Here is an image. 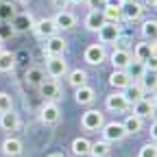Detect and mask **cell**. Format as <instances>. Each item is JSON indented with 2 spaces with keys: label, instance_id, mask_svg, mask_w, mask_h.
I'll return each mask as SVG.
<instances>
[{
  "label": "cell",
  "instance_id": "23",
  "mask_svg": "<svg viewBox=\"0 0 157 157\" xmlns=\"http://www.w3.org/2000/svg\"><path fill=\"white\" fill-rule=\"evenodd\" d=\"M122 92H124V98L129 101V105H131V103H135V101H140V98L144 96V90H142V85H140V83H129Z\"/></svg>",
  "mask_w": 157,
  "mask_h": 157
},
{
  "label": "cell",
  "instance_id": "5",
  "mask_svg": "<svg viewBox=\"0 0 157 157\" xmlns=\"http://www.w3.org/2000/svg\"><path fill=\"white\" fill-rule=\"evenodd\" d=\"M46 72L52 78H61L63 74H68V63L63 57H48L46 59Z\"/></svg>",
  "mask_w": 157,
  "mask_h": 157
},
{
  "label": "cell",
  "instance_id": "8",
  "mask_svg": "<svg viewBox=\"0 0 157 157\" xmlns=\"http://www.w3.org/2000/svg\"><path fill=\"white\" fill-rule=\"evenodd\" d=\"M105 107L109 109V111H124V109H129V101L124 98V92H113V94H109L107 96V101H105Z\"/></svg>",
  "mask_w": 157,
  "mask_h": 157
},
{
  "label": "cell",
  "instance_id": "36",
  "mask_svg": "<svg viewBox=\"0 0 157 157\" xmlns=\"http://www.w3.org/2000/svg\"><path fill=\"white\" fill-rule=\"evenodd\" d=\"M13 26H0V42H5V39H9L13 35Z\"/></svg>",
  "mask_w": 157,
  "mask_h": 157
},
{
  "label": "cell",
  "instance_id": "7",
  "mask_svg": "<svg viewBox=\"0 0 157 157\" xmlns=\"http://www.w3.org/2000/svg\"><path fill=\"white\" fill-rule=\"evenodd\" d=\"M105 57H107V52H105L103 44H90L85 48V61L90 66H101L105 61Z\"/></svg>",
  "mask_w": 157,
  "mask_h": 157
},
{
  "label": "cell",
  "instance_id": "16",
  "mask_svg": "<svg viewBox=\"0 0 157 157\" xmlns=\"http://www.w3.org/2000/svg\"><path fill=\"white\" fill-rule=\"evenodd\" d=\"M39 94L46 96V101H57V98H61V90H59L57 81H44L39 85Z\"/></svg>",
  "mask_w": 157,
  "mask_h": 157
},
{
  "label": "cell",
  "instance_id": "4",
  "mask_svg": "<svg viewBox=\"0 0 157 157\" xmlns=\"http://www.w3.org/2000/svg\"><path fill=\"white\" fill-rule=\"evenodd\" d=\"M66 48H68V42L61 37V35H52V37H48L46 39V55L48 57H63V52H66Z\"/></svg>",
  "mask_w": 157,
  "mask_h": 157
},
{
  "label": "cell",
  "instance_id": "2",
  "mask_svg": "<svg viewBox=\"0 0 157 157\" xmlns=\"http://www.w3.org/2000/svg\"><path fill=\"white\" fill-rule=\"evenodd\" d=\"M127 137V131H124V124L122 122H107L103 124V140L105 142H120Z\"/></svg>",
  "mask_w": 157,
  "mask_h": 157
},
{
  "label": "cell",
  "instance_id": "37",
  "mask_svg": "<svg viewBox=\"0 0 157 157\" xmlns=\"http://www.w3.org/2000/svg\"><path fill=\"white\" fill-rule=\"evenodd\" d=\"M85 5L92 11H101V7H105V0H85Z\"/></svg>",
  "mask_w": 157,
  "mask_h": 157
},
{
  "label": "cell",
  "instance_id": "20",
  "mask_svg": "<svg viewBox=\"0 0 157 157\" xmlns=\"http://www.w3.org/2000/svg\"><path fill=\"white\" fill-rule=\"evenodd\" d=\"M83 24H85L87 31H94V33H96L98 29L105 24V17H103L101 11H90V13L85 15V22H83Z\"/></svg>",
  "mask_w": 157,
  "mask_h": 157
},
{
  "label": "cell",
  "instance_id": "34",
  "mask_svg": "<svg viewBox=\"0 0 157 157\" xmlns=\"http://www.w3.org/2000/svg\"><path fill=\"white\" fill-rule=\"evenodd\" d=\"M11 109H13L11 94H7V92H0V113H5V111H11Z\"/></svg>",
  "mask_w": 157,
  "mask_h": 157
},
{
  "label": "cell",
  "instance_id": "26",
  "mask_svg": "<svg viewBox=\"0 0 157 157\" xmlns=\"http://www.w3.org/2000/svg\"><path fill=\"white\" fill-rule=\"evenodd\" d=\"M140 85H142L144 92H151V94H153V92L157 90V72H148V70H146V72L142 74V78H140Z\"/></svg>",
  "mask_w": 157,
  "mask_h": 157
},
{
  "label": "cell",
  "instance_id": "1",
  "mask_svg": "<svg viewBox=\"0 0 157 157\" xmlns=\"http://www.w3.org/2000/svg\"><path fill=\"white\" fill-rule=\"evenodd\" d=\"M105 124V118L98 109H87L83 116H81V127L85 131H101Z\"/></svg>",
  "mask_w": 157,
  "mask_h": 157
},
{
  "label": "cell",
  "instance_id": "41",
  "mask_svg": "<svg viewBox=\"0 0 157 157\" xmlns=\"http://www.w3.org/2000/svg\"><path fill=\"white\" fill-rule=\"evenodd\" d=\"M105 5H113V7H122V0H105Z\"/></svg>",
  "mask_w": 157,
  "mask_h": 157
},
{
  "label": "cell",
  "instance_id": "46",
  "mask_svg": "<svg viewBox=\"0 0 157 157\" xmlns=\"http://www.w3.org/2000/svg\"><path fill=\"white\" fill-rule=\"evenodd\" d=\"M48 157H63L61 153H52V155H48Z\"/></svg>",
  "mask_w": 157,
  "mask_h": 157
},
{
  "label": "cell",
  "instance_id": "14",
  "mask_svg": "<svg viewBox=\"0 0 157 157\" xmlns=\"http://www.w3.org/2000/svg\"><path fill=\"white\" fill-rule=\"evenodd\" d=\"M52 22L57 24L59 31H68V29H72V26L76 24V17L66 9V11H57V15L52 17Z\"/></svg>",
  "mask_w": 157,
  "mask_h": 157
},
{
  "label": "cell",
  "instance_id": "21",
  "mask_svg": "<svg viewBox=\"0 0 157 157\" xmlns=\"http://www.w3.org/2000/svg\"><path fill=\"white\" fill-rule=\"evenodd\" d=\"M24 81L29 83V85H33V87H39L44 81H46V76H44V70L42 68H31V70H26V74H24Z\"/></svg>",
  "mask_w": 157,
  "mask_h": 157
},
{
  "label": "cell",
  "instance_id": "25",
  "mask_svg": "<svg viewBox=\"0 0 157 157\" xmlns=\"http://www.w3.org/2000/svg\"><path fill=\"white\" fill-rule=\"evenodd\" d=\"M124 72H127V76H129V78H133V81H135V78H142V74L146 72V68H144V63H142V61H135V59H131L129 66L124 68Z\"/></svg>",
  "mask_w": 157,
  "mask_h": 157
},
{
  "label": "cell",
  "instance_id": "43",
  "mask_svg": "<svg viewBox=\"0 0 157 157\" xmlns=\"http://www.w3.org/2000/svg\"><path fill=\"white\" fill-rule=\"evenodd\" d=\"M70 5H85V0H68Z\"/></svg>",
  "mask_w": 157,
  "mask_h": 157
},
{
  "label": "cell",
  "instance_id": "17",
  "mask_svg": "<svg viewBox=\"0 0 157 157\" xmlns=\"http://www.w3.org/2000/svg\"><path fill=\"white\" fill-rule=\"evenodd\" d=\"M22 142L20 140H15V137H7V140L2 142V153L7 155V157H20L22 155Z\"/></svg>",
  "mask_w": 157,
  "mask_h": 157
},
{
  "label": "cell",
  "instance_id": "9",
  "mask_svg": "<svg viewBox=\"0 0 157 157\" xmlns=\"http://www.w3.org/2000/svg\"><path fill=\"white\" fill-rule=\"evenodd\" d=\"M33 31L37 33V37H42V39H48L52 35H57V24L52 22V17H44V20H39V22H35Z\"/></svg>",
  "mask_w": 157,
  "mask_h": 157
},
{
  "label": "cell",
  "instance_id": "42",
  "mask_svg": "<svg viewBox=\"0 0 157 157\" xmlns=\"http://www.w3.org/2000/svg\"><path fill=\"white\" fill-rule=\"evenodd\" d=\"M146 7H151V9H157V0H146Z\"/></svg>",
  "mask_w": 157,
  "mask_h": 157
},
{
  "label": "cell",
  "instance_id": "48",
  "mask_svg": "<svg viewBox=\"0 0 157 157\" xmlns=\"http://www.w3.org/2000/svg\"><path fill=\"white\" fill-rule=\"evenodd\" d=\"M15 2H26V0H15Z\"/></svg>",
  "mask_w": 157,
  "mask_h": 157
},
{
  "label": "cell",
  "instance_id": "38",
  "mask_svg": "<svg viewBox=\"0 0 157 157\" xmlns=\"http://www.w3.org/2000/svg\"><path fill=\"white\" fill-rule=\"evenodd\" d=\"M144 68L148 72H157V57H148L146 61H144Z\"/></svg>",
  "mask_w": 157,
  "mask_h": 157
},
{
  "label": "cell",
  "instance_id": "32",
  "mask_svg": "<svg viewBox=\"0 0 157 157\" xmlns=\"http://www.w3.org/2000/svg\"><path fill=\"white\" fill-rule=\"evenodd\" d=\"M151 57V44L148 42H142V44H137L135 46V50H133V59L135 61H146V59Z\"/></svg>",
  "mask_w": 157,
  "mask_h": 157
},
{
  "label": "cell",
  "instance_id": "11",
  "mask_svg": "<svg viewBox=\"0 0 157 157\" xmlns=\"http://www.w3.org/2000/svg\"><path fill=\"white\" fill-rule=\"evenodd\" d=\"M11 26H13V31H17V33H24V31H29V29L35 26V20H33L31 13H15L13 20H11Z\"/></svg>",
  "mask_w": 157,
  "mask_h": 157
},
{
  "label": "cell",
  "instance_id": "6",
  "mask_svg": "<svg viewBox=\"0 0 157 157\" xmlns=\"http://www.w3.org/2000/svg\"><path fill=\"white\" fill-rule=\"evenodd\" d=\"M59 118H61V111H59V107H57L52 101H48L42 109H39V120H42L44 124H48V127L57 124Z\"/></svg>",
  "mask_w": 157,
  "mask_h": 157
},
{
  "label": "cell",
  "instance_id": "3",
  "mask_svg": "<svg viewBox=\"0 0 157 157\" xmlns=\"http://www.w3.org/2000/svg\"><path fill=\"white\" fill-rule=\"evenodd\" d=\"M96 33H98V39H101L103 44H113V42H118V37H120V24L105 22Z\"/></svg>",
  "mask_w": 157,
  "mask_h": 157
},
{
  "label": "cell",
  "instance_id": "40",
  "mask_svg": "<svg viewBox=\"0 0 157 157\" xmlns=\"http://www.w3.org/2000/svg\"><path fill=\"white\" fill-rule=\"evenodd\" d=\"M151 137L157 142V122H153V124H151Z\"/></svg>",
  "mask_w": 157,
  "mask_h": 157
},
{
  "label": "cell",
  "instance_id": "28",
  "mask_svg": "<svg viewBox=\"0 0 157 157\" xmlns=\"http://www.w3.org/2000/svg\"><path fill=\"white\" fill-rule=\"evenodd\" d=\"M111 153V146H109V142H105V140H98V142H94L92 146H90V155L92 157H107Z\"/></svg>",
  "mask_w": 157,
  "mask_h": 157
},
{
  "label": "cell",
  "instance_id": "18",
  "mask_svg": "<svg viewBox=\"0 0 157 157\" xmlns=\"http://www.w3.org/2000/svg\"><path fill=\"white\" fill-rule=\"evenodd\" d=\"M74 98H76V103H78V105H92V103H94V98H96V92H94V87L83 85V87H76Z\"/></svg>",
  "mask_w": 157,
  "mask_h": 157
},
{
  "label": "cell",
  "instance_id": "30",
  "mask_svg": "<svg viewBox=\"0 0 157 157\" xmlns=\"http://www.w3.org/2000/svg\"><path fill=\"white\" fill-rule=\"evenodd\" d=\"M142 37L146 39V42L157 39V20H146V22L142 24Z\"/></svg>",
  "mask_w": 157,
  "mask_h": 157
},
{
  "label": "cell",
  "instance_id": "15",
  "mask_svg": "<svg viewBox=\"0 0 157 157\" xmlns=\"http://www.w3.org/2000/svg\"><path fill=\"white\" fill-rule=\"evenodd\" d=\"M0 127H2V131H9V133H11V131H17V127H20L17 113H13V109L0 113Z\"/></svg>",
  "mask_w": 157,
  "mask_h": 157
},
{
  "label": "cell",
  "instance_id": "24",
  "mask_svg": "<svg viewBox=\"0 0 157 157\" xmlns=\"http://www.w3.org/2000/svg\"><path fill=\"white\" fill-rule=\"evenodd\" d=\"M68 81H70V85L76 90V87H83V85H87V72L85 70H81V68H76V70H72L70 74H68Z\"/></svg>",
  "mask_w": 157,
  "mask_h": 157
},
{
  "label": "cell",
  "instance_id": "10",
  "mask_svg": "<svg viewBox=\"0 0 157 157\" xmlns=\"http://www.w3.org/2000/svg\"><path fill=\"white\" fill-rule=\"evenodd\" d=\"M153 107H155V101H153V96L148 98V96H142L140 101H135L133 103V113L137 116V118H148L151 113H153Z\"/></svg>",
  "mask_w": 157,
  "mask_h": 157
},
{
  "label": "cell",
  "instance_id": "19",
  "mask_svg": "<svg viewBox=\"0 0 157 157\" xmlns=\"http://www.w3.org/2000/svg\"><path fill=\"white\" fill-rule=\"evenodd\" d=\"M109 83H111V87H116V90H124L129 83H131V78L127 76V72L124 70H113L111 74H109Z\"/></svg>",
  "mask_w": 157,
  "mask_h": 157
},
{
  "label": "cell",
  "instance_id": "35",
  "mask_svg": "<svg viewBox=\"0 0 157 157\" xmlns=\"http://www.w3.org/2000/svg\"><path fill=\"white\" fill-rule=\"evenodd\" d=\"M137 157H157V144H144L142 148H140V155Z\"/></svg>",
  "mask_w": 157,
  "mask_h": 157
},
{
  "label": "cell",
  "instance_id": "12",
  "mask_svg": "<svg viewBox=\"0 0 157 157\" xmlns=\"http://www.w3.org/2000/svg\"><path fill=\"white\" fill-rule=\"evenodd\" d=\"M111 66H113V70H124L127 66H129V61H131V52L129 50H124V48H116L113 52H111Z\"/></svg>",
  "mask_w": 157,
  "mask_h": 157
},
{
  "label": "cell",
  "instance_id": "49",
  "mask_svg": "<svg viewBox=\"0 0 157 157\" xmlns=\"http://www.w3.org/2000/svg\"><path fill=\"white\" fill-rule=\"evenodd\" d=\"M0 50H2V46H0Z\"/></svg>",
  "mask_w": 157,
  "mask_h": 157
},
{
  "label": "cell",
  "instance_id": "31",
  "mask_svg": "<svg viewBox=\"0 0 157 157\" xmlns=\"http://www.w3.org/2000/svg\"><path fill=\"white\" fill-rule=\"evenodd\" d=\"M122 124H124L127 135H129V133H137V131H142V118H137L135 113H131V116H127V120H124Z\"/></svg>",
  "mask_w": 157,
  "mask_h": 157
},
{
  "label": "cell",
  "instance_id": "44",
  "mask_svg": "<svg viewBox=\"0 0 157 157\" xmlns=\"http://www.w3.org/2000/svg\"><path fill=\"white\" fill-rule=\"evenodd\" d=\"M151 116H153V118H155V122H157V105H155V107H153V113H151Z\"/></svg>",
  "mask_w": 157,
  "mask_h": 157
},
{
  "label": "cell",
  "instance_id": "33",
  "mask_svg": "<svg viewBox=\"0 0 157 157\" xmlns=\"http://www.w3.org/2000/svg\"><path fill=\"white\" fill-rule=\"evenodd\" d=\"M13 15H15L13 2H7V0H2V2H0V20H2V22H11Z\"/></svg>",
  "mask_w": 157,
  "mask_h": 157
},
{
  "label": "cell",
  "instance_id": "29",
  "mask_svg": "<svg viewBox=\"0 0 157 157\" xmlns=\"http://www.w3.org/2000/svg\"><path fill=\"white\" fill-rule=\"evenodd\" d=\"M90 146L92 142L85 140V137H76V140L72 142V153L78 155V157H83V155H90Z\"/></svg>",
  "mask_w": 157,
  "mask_h": 157
},
{
  "label": "cell",
  "instance_id": "47",
  "mask_svg": "<svg viewBox=\"0 0 157 157\" xmlns=\"http://www.w3.org/2000/svg\"><path fill=\"white\" fill-rule=\"evenodd\" d=\"M127 2H135V0H122V5H127Z\"/></svg>",
  "mask_w": 157,
  "mask_h": 157
},
{
  "label": "cell",
  "instance_id": "45",
  "mask_svg": "<svg viewBox=\"0 0 157 157\" xmlns=\"http://www.w3.org/2000/svg\"><path fill=\"white\" fill-rule=\"evenodd\" d=\"M153 101H155V105H157V90L153 92Z\"/></svg>",
  "mask_w": 157,
  "mask_h": 157
},
{
  "label": "cell",
  "instance_id": "50",
  "mask_svg": "<svg viewBox=\"0 0 157 157\" xmlns=\"http://www.w3.org/2000/svg\"><path fill=\"white\" fill-rule=\"evenodd\" d=\"M0 2H2V0H0Z\"/></svg>",
  "mask_w": 157,
  "mask_h": 157
},
{
  "label": "cell",
  "instance_id": "22",
  "mask_svg": "<svg viewBox=\"0 0 157 157\" xmlns=\"http://www.w3.org/2000/svg\"><path fill=\"white\" fill-rule=\"evenodd\" d=\"M103 17H105V22H116V24H120V20H122V9L120 7H113V5H105L101 9Z\"/></svg>",
  "mask_w": 157,
  "mask_h": 157
},
{
  "label": "cell",
  "instance_id": "27",
  "mask_svg": "<svg viewBox=\"0 0 157 157\" xmlns=\"http://www.w3.org/2000/svg\"><path fill=\"white\" fill-rule=\"evenodd\" d=\"M15 68V55L9 50H0V72H11Z\"/></svg>",
  "mask_w": 157,
  "mask_h": 157
},
{
  "label": "cell",
  "instance_id": "39",
  "mask_svg": "<svg viewBox=\"0 0 157 157\" xmlns=\"http://www.w3.org/2000/svg\"><path fill=\"white\" fill-rule=\"evenodd\" d=\"M70 2L68 0H52V7L55 9H59V11H66V7H68Z\"/></svg>",
  "mask_w": 157,
  "mask_h": 157
},
{
  "label": "cell",
  "instance_id": "13",
  "mask_svg": "<svg viewBox=\"0 0 157 157\" xmlns=\"http://www.w3.org/2000/svg\"><path fill=\"white\" fill-rule=\"evenodd\" d=\"M122 9V20H129V22H133V20H140L142 13H144V5H140L135 0V2H127L120 7Z\"/></svg>",
  "mask_w": 157,
  "mask_h": 157
}]
</instances>
